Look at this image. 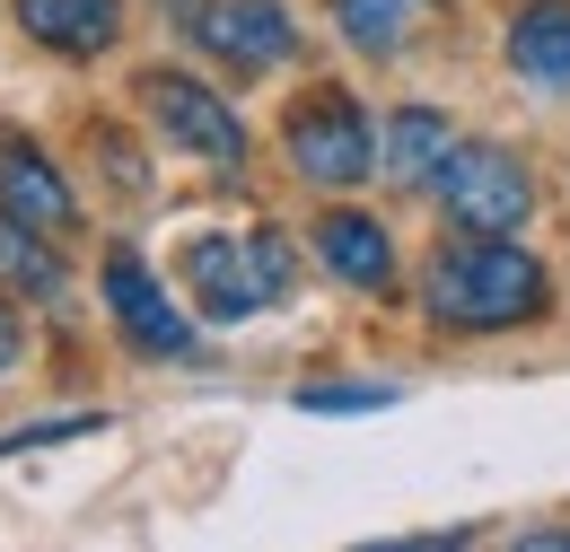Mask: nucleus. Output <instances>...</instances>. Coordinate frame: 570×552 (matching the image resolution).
<instances>
[{"label": "nucleus", "mask_w": 570, "mask_h": 552, "mask_svg": "<svg viewBox=\"0 0 570 552\" xmlns=\"http://www.w3.org/2000/svg\"><path fill=\"white\" fill-rule=\"evenodd\" d=\"M9 368H18V316L0 307V377H9Z\"/></svg>", "instance_id": "17"}, {"label": "nucleus", "mask_w": 570, "mask_h": 552, "mask_svg": "<svg viewBox=\"0 0 570 552\" xmlns=\"http://www.w3.org/2000/svg\"><path fill=\"white\" fill-rule=\"evenodd\" d=\"M0 210L9 219H27V228H71L79 203H71V185L53 176V158L45 149H27V140H0Z\"/></svg>", "instance_id": "8"}, {"label": "nucleus", "mask_w": 570, "mask_h": 552, "mask_svg": "<svg viewBox=\"0 0 570 552\" xmlns=\"http://www.w3.org/2000/svg\"><path fill=\"white\" fill-rule=\"evenodd\" d=\"M141 106H149V124L176 149H194L203 167H246V124H237V106L219 88L185 79V70H141Z\"/></svg>", "instance_id": "5"}, {"label": "nucleus", "mask_w": 570, "mask_h": 552, "mask_svg": "<svg viewBox=\"0 0 570 552\" xmlns=\"http://www.w3.org/2000/svg\"><path fill=\"white\" fill-rule=\"evenodd\" d=\"M282 149L307 185H360V176H377V132H368V115L343 88H307L282 124Z\"/></svg>", "instance_id": "3"}, {"label": "nucleus", "mask_w": 570, "mask_h": 552, "mask_svg": "<svg viewBox=\"0 0 570 552\" xmlns=\"http://www.w3.org/2000/svg\"><path fill=\"white\" fill-rule=\"evenodd\" d=\"M106 307H115V325L132 334V351H149V359H185V351H194L185 307H167V289L149 280V264L132 255V246L106 255Z\"/></svg>", "instance_id": "7"}, {"label": "nucleus", "mask_w": 570, "mask_h": 552, "mask_svg": "<svg viewBox=\"0 0 570 552\" xmlns=\"http://www.w3.org/2000/svg\"><path fill=\"white\" fill-rule=\"evenodd\" d=\"M185 27H194V45L219 53L228 70H273V62H289V45H298L282 0H203Z\"/></svg>", "instance_id": "6"}, {"label": "nucleus", "mask_w": 570, "mask_h": 552, "mask_svg": "<svg viewBox=\"0 0 570 552\" xmlns=\"http://www.w3.org/2000/svg\"><path fill=\"white\" fill-rule=\"evenodd\" d=\"M289 246L273 228H203V237H185V298L219 316V325H246V316H264V307H282L289 298Z\"/></svg>", "instance_id": "2"}, {"label": "nucleus", "mask_w": 570, "mask_h": 552, "mask_svg": "<svg viewBox=\"0 0 570 552\" xmlns=\"http://www.w3.org/2000/svg\"><path fill=\"white\" fill-rule=\"evenodd\" d=\"M439 203L456 228H483V237H509V228H527V210H535V185H527V167L492 149V140H456L448 149V167H439Z\"/></svg>", "instance_id": "4"}, {"label": "nucleus", "mask_w": 570, "mask_h": 552, "mask_svg": "<svg viewBox=\"0 0 570 552\" xmlns=\"http://www.w3.org/2000/svg\"><path fill=\"white\" fill-rule=\"evenodd\" d=\"M316 255H325V273H343L352 289H386V280H395L386 228L360 219V210H325V219H316Z\"/></svg>", "instance_id": "11"}, {"label": "nucleus", "mask_w": 570, "mask_h": 552, "mask_svg": "<svg viewBox=\"0 0 570 552\" xmlns=\"http://www.w3.org/2000/svg\"><path fill=\"white\" fill-rule=\"evenodd\" d=\"M334 27L360 53H404L430 27V0H334Z\"/></svg>", "instance_id": "13"}, {"label": "nucleus", "mask_w": 570, "mask_h": 552, "mask_svg": "<svg viewBox=\"0 0 570 552\" xmlns=\"http://www.w3.org/2000/svg\"><path fill=\"white\" fill-rule=\"evenodd\" d=\"M395 386H298V413H386Z\"/></svg>", "instance_id": "15"}, {"label": "nucleus", "mask_w": 570, "mask_h": 552, "mask_svg": "<svg viewBox=\"0 0 570 552\" xmlns=\"http://www.w3.org/2000/svg\"><path fill=\"white\" fill-rule=\"evenodd\" d=\"M448 149H456L448 115H430V106H404V115L386 124V176H395V185H439Z\"/></svg>", "instance_id": "12"}, {"label": "nucleus", "mask_w": 570, "mask_h": 552, "mask_svg": "<svg viewBox=\"0 0 570 552\" xmlns=\"http://www.w3.org/2000/svg\"><path fill=\"white\" fill-rule=\"evenodd\" d=\"M79 430H97V413H71V421H18L0 447L18 456V447H53V438H79Z\"/></svg>", "instance_id": "16"}, {"label": "nucleus", "mask_w": 570, "mask_h": 552, "mask_svg": "<svg viewBox=\"0 0 570 552\" xmlns=\"http://www.w3.org/2000/svg\"><path fill=\"white\" fill-rule=\"evenodd\" d=\"M509 70L535 79V88H553V97H570V0L518 9V27H509Z\"/></svg>", "instance_id": "10"}, {"label": "nucleus", "mask_w": 570, "mask_h": 552, "mask_svg": "<svg viewBox=\"0 0 570 552\" xmlns=\"http://www.w3.org/2000/svg\"><path fill=\"white\" fill-rule=\"evenodd\" d=\"M18 27L45 53H106L124 36V0H18Z\"/></svg>", "instance_id": "9"}, {"label": "nucleus", "mask_w": 570, "mask_h": 552, "mask_svg": "<svg viewBox=\"0 0 570 552\" xmlns=\"http://www.w3.org/2000/svg\"><path fill=\"white\" fill-rule=\"evenodd\" d=\"M36 237H45V228H27V219L0 210V280H9V289H36V298H62V264H53Z\"/></svg>", "instance_id": "14"}, {"label": "nucleus", "mask_w": 570, "mask_h": 552, "mask_svg": "<svg viewBox=\"0 0 570 552\" xmlns=\"http://www.w3.org/2000/svg\"><path fill=\"white\" fill-rule=\"evenodd\" d=\"M422 298H430V316H439V325L500 334V325H527V316H544V307H553V280H544V264H535L527 246L465 228L456 246H439V255H430Z\"/></svg>", "instance_id": "1"}]
</instances>
